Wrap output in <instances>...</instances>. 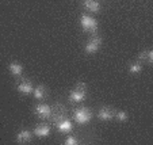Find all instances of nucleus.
<instances>
[{
  "mask_svg": "<svg viewBox=\"0 0 153 145\" xmlns=\"http://www.w3.org/2000/svg\"><path fill=\"white\" fill-rule=\"evenodd\" d=\"M8 72L11 73L14 77L20 79L22 75H23V72H25V68L20 62H18V61H12V62L8 64Z\"/></svg>",
  "mask_w": 153,
  "mask_h": 145,
  "instance_id": "f8f14e48",
  "label": "nucleus"
},
{
  "mask_svg": "<svg viewBox=\"0 0 153 145\" xmlns=\"http://www.w3.org/2000/svg\"><path fill=\"white\" fill-rule=\"evenodd\" d=\"M138 61L142 62V64L150 65L153 62V50H144L142 53H140Z\"/></svg>",
  "mask_w": 153,
  "mask_h": 145,
  "instance_id": "2eb2a0df",
  "label": "nucleus"
},
{
  "mask_svg": "<svg viewBox=\"0 0 153 145\" xmlns=\"http://www.w3.org/2000/svg\"><path fill=\"white\" fill-rule=\"evenodd\" d=\"M50 132H52L50 125L42 122V123H38V125L35 126L34 130H33V133H34L37 137H39V138H45V137H48L50 134Z\"/></svg>",
  "mask_w": 153,
  "mask_h": 145,
  "instance_id": "9b49d317",
  "label": "nucleus"
},
{
  "mask_svg": "<svg viewBox=\"0 0 153 145\" xmlns=\"http://www.w3.org/2000/svg\"><path fill=\"white\" fill-rule=\"evenodd\" d=\"M16 90H18V92L22 94V95H31L33 91H34V86H33V83L30 80L22 79L16 84Z\"/></svg>",
  "mask_w": 153,
  "mask_h": 145,
  "instance_id": "6e6552de",
  "label": "nucleus"
},
{
  "mask_svg": "<svg viewBox=\"0 0 153 145\" xmlns=\"http://www.w3.org/2000/svg\"><path fill=\"white\" fill-rule=\"evenodd\" d=\"M33 136H34V133L31 130L20 129L16 133V136H15V141H16V144H30L33 140Z\"/></svg>",
  "mask_w": 153,
  "mask_h": 145,
  "instance_id": "0eeeda50",
  "label": "nucleus"
},
{
  "mask_svg": "<svg viewBox=\"0 0 153 145\" xmlns=\"http://www.w3.org/2000/svg\"><path fill=\"white\" fill-rule=\"evenodd\" d=\"M114 118H115L118 122H126L127 119H129V115H127V113L123 110H115Z\"/></svg>",
  "mask_w": 153,
  "mask_h": 145,
  "instance_id": "f3484780",
  "label": "nucleus"
},
{
  "mask_svg": "<svg viewBox=\"0 0 153 145\" xmlns=\"http://www.w3.org/2000/svg\"><path fill=\"white\" fill-rule=\"evenodd\" d=\"M102 42H103V39H102V37L98 33L96 34H91V38L84 44V52L87 54H95L100 49Z\"/></svg>",
  "mask_w": 153,
  "mask_h": 145,
  "instance_id": "20e7f679",
  "label": "nucleus"
},
{
  "mask_svg": "<svg viewBox=\"0 0 153 145\" xmlns=\"http://www.w3.org/2000/svg\"><path fill=\"white\" fill-rule=\"evenodd\" d=\"M80 26L84 31L90 33V34H96V33H98V29H99V25H98V22H96V19L88 14L81 15Z\"/></svg>",
  "mask_w": 153,
  "mask_h": 145,
  "instance_id": "7ed1b4c3",
  "label": "nucleus"
},
{
  "mask_svg": "<svg viewBox=\"0 0 153 145\" xmlns=\"http://www.w3.org/2000/svg\"><path fill=\"white\" fill-rule=\"evenodd\" d=\"M67 117V107L62 105V103H56L54 106H52V114H50V121L53 122V123H56L57 121H60V119L65 118Z\"/></svg>",
  "mask_w": 153,
  "mask_h": 145,
  "instance_id": "39448f33",
  "label": "nucleus"
},
{
  "mask_svg": "<svg viewBox=\"0 0 153 145\" xmlns=\"http://www.w3.org/2000/svg\"><path fill=\"white\" fill-rule=\"evenodd\" d=\"M79 140H77V137H75V136H68L67 138L64 140V145H77L79 144Z\"/></svg>",
  "mask_w": 153,
  "mask_h": 145,
  "instance_id": "a211bd4d",
  "label": "nucleus"
},
{
  "mask_svg": "<svg viewBox=\"0 0 153 145\" xmlns=\"http://www.w3.org/2000/svg\"><path fill=\"white\" fill-rule=\"evenodd\" d=\"M48 94H49V91H48V87L43 84H38L37 87H34V91H33L31 95L34 96L35 100H45V99L48 98Z\"/></svg>",
  "mask_w": 153,
  "mask_h": 145,
  "instance_id": "ddd939ff",
  "label": "nucleus"
},
{
  "mask_svg": "<svg viewBox=\"0 0 153 145\" xmlns=\"http://www.w3.org/2000/svg\"><path fill=\"white\" fill-rule=\"evenodd\" d=\"M34 114L39 119H49L50 114H52V106L41 102V103H38V105L34 106Z\"/></svg>",
  "mask_w": 153,
  "mask_h": 145,
  "instance_id": "423d86ee",
  "label": "nucleus"
},
{
  "mask_svg": "<svg viewBox=\"0 0 153 145\" xmlns=\"http://www.w3.org/2000/svg\"><path fill=\"white\" fill-rule=\"evenodd\" d=\"M92 110L90 107H79L73 111V119L79 125H87L92 119Z\"/></svg>",
  "mask_w": 153,
  "mask_h": 145,
  "instance_id": "f03ea898",
  "label": "nucleus"
},
{
  "mask_svg": "<svg viewBox=\"0 0 153 145\" xmlns=\"http://www.w3.org/2000/svg\"><path fill=\"white\" fill-rule=\"evenodd\" d=\"M87 92H88L87 84L83 83V81H80V83H77V84L75 86V88L71 91L68 100H69V103H72V105H77V103H80V102H83L84 99H85Z\"/></svg>",
  "mask_w": 153,
  "mask_h": 145,
  "instance_id": "f257e3e1",
  "label": "nucleus"
},
{
  "mask_svg": "<svg viewBox=\"0 0 153 145\" xmlns=\"http://www.w3.org/2000/svg\"><path fill=\"white\" fill-rule=\"evenodd\" d=\"M83 7L90 12L98 14L100 11V3L98 0H83Z\"/></svg>",
  "mask_w": 153,
  "mask_h": 145,
  "instance_id": "4468645a",
  "label": "nucleus"
},
{
  "mask_svg": "<svg viewBox=\"0 0 153 145\" xmlns=\"http://www.w3.org/2000/svg\"><path fill=\"white\" fill-rule=\"evenodd\" d=\"M54 125H56L57 132H60V133H71V132L73 130L72 122H71L67 117H65V118H62V119H60V121H57Z\"/></svg>",
  "mask_w": 153,
  "mask_h": 145,
  "instance_id": "9d476101",
  "label": "nucleus"
},
{
  "mask_svg": "<svg viewBox=\"0 0 153 145\" xmlns=\"http://www.w3.org/2000/svg\"><path fill=\"white\" fill-rule=\"evenodd\" d=\"M142 62H140L138 60L134 61V62H130L129 65H127V71H129V73H131V75H138L140 72L142 71Z\"/></svg>",
  "mask_w": 153,
  "mask_h": 145,
  "instance_id": "dca6fc26",
  "label": "nucleus"
},
{
  "mask_svg": "<svg viewBox=\"0 0 153 145\" xmlns=\"http://www.w3.org/2000/svg\"><path fill=\"white\" fill-rule=\"evenodd\" d=\"M114 114H115V109H113L111 106H102L98 111V118L100 121H111L114 119Z\"/></svg>",
  "mask_w": 153,
  "mask_h": 145,
  "instance_id": "1a4fd4ad",
  "label": "nucleus"
}]
</instances>
